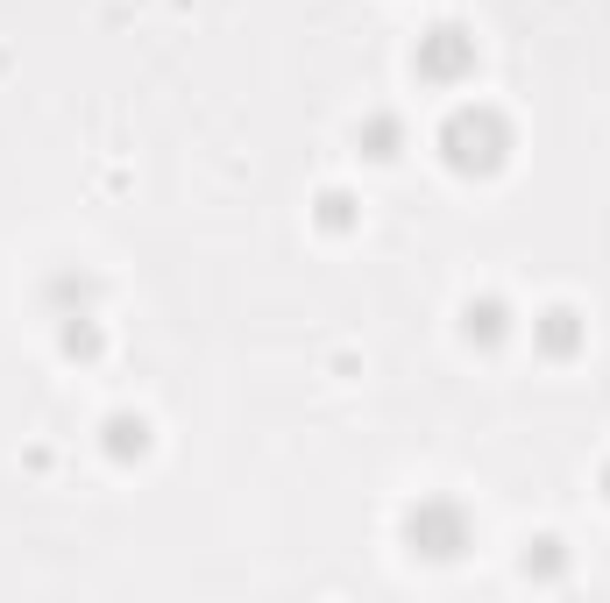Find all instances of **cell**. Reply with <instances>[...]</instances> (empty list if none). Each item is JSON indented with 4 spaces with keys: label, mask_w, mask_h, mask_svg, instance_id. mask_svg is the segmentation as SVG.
Listing matches in <instances>:
<instances>
[{
    "label": "cell",
    "mask_w": 610,
    "mask_h": 603,
    "mask_svg": "<svg viewBox=\"0 0 610 603\" xmlns=\"http://www.w3.org/2000/svg\"><path fill=\"white\" fill-rule=\"evenodd\" d=\"M412 533H426V540H433L426 554H454V547H462V525H454L447 511H426V518L412 511Z\"/></svg>",
    "instance_id": "cell-2"
},
{
    "label": "cell",
    "mask_w": 610,
    "mask_h": 603,
    "mask_svg": "<svg viewBox=\"0 0 610 603\" xmlns=\"http://www.w3.org/2000/svg\"><path fill=\"white\" fill-rule=\"evenodd\" d=\"M447 157L462 164V171L469 164H497V121L490 114H454L447 121Z\"/></svg>",
    "instance_id": "cell-1"
},
{
    "label": "cell",
    "mask_w": 610,
    "mask_h": 603,
    "mask_svg": "<svg viewBox=\"0 0 610 603\" xmlns=\"http://www.w3.org/2000/svg\"><path fill=\"white\" fill-rule=\"evenodd\" d=\"M469 334L490 341V334H497V306H469Z\"/></svg>",
    "instance_id": "cell-3"
}]
</instances>
